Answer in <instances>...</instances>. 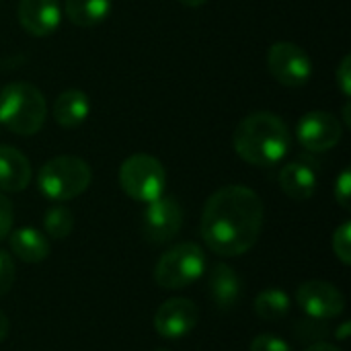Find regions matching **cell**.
<instances>
[{
	"instance_id": "8fae6325",
	"label": "cell",
	"mask_w": 351,
	"mask_h": 351,
	"mask_svg": "<svg viewBox=\"0 0 351 351\" xmlns=\"http://www.w3.org/2000/svg\"><path fill=\"white\" fill-rule=\"evenodd\" d=\"M199 321V308L189 298L165 300L154 313V329L165 339H181L189 335Z\"/></svg>"
},
{
	"instance_id": "4dcf8cb0",
	"label": "cell",
	"mask_w": 351,
	"mask_h": 351,
	"mask_svg": "<svg viewBox=\"0 0 351 351\" xmlns=\"http://www.w3.org/2000/svg\"><path fill=\"white\" fill-rule=\"evenodd\" d=\"M343 119H346V125L350 128L351 125V117H350V101L346 103V107H343Z\"/></svg>"
},
{
	"instance_id": "ac0fdd59",
	"label": "cell",
	"mask_w": 351,
	"mask_h": 351,
	"mask_svg": "<svg viewBox=\"0 0 351 351\" xmlns=\"http://www.w3.org/2000/svg\"><path fill=\"white\" fill-rule=\"evenodd\" d=\"M111 12V0H66L64 14L76 27H95Z\"/></svg>"
},
{
	"instance_id": "1f68e13d",
	"label": "cell",
	"mask_w": 351,
	"mask_h": 351,
	"mask_svg": "<svg viewBox=\"0 0 351 351\" xmlns=\"http://www.w3.org/2000/svg\"><path fill=\"white\" fill-rule=\"evenodd\" d=\"M154 351H167V350H154Z\"/></svg>"
},
{
	"instance_id": "30bf717a",
	"label": "cell",
	"mask_w": 351,
	"mask_h": 351,
	"mask_svg": "<svg viewBox=\"0 0 351 351\" xmlns=\"http://www.w3.org/2000/svg\"><path fill=\"white\" fill-rule=\"evenodd\" d=\"M296 304L315 321H331L346 311V298L339 288L321 280L304 282L296 290Z\"/></svg>"
},
{
	"instance_id": "5b68a950",
	"label": "cell",
	"mask_w": 351,
	"mask_h": 351,
	"mask_svg": "<svg viewBox=\"0 0 351 351\" xmlns=\"http://www.w3.org/2000/svg\"><path fill=\"white\" fill-rule=\"evenodd\" d=\"M206 271V255L195 243H179L160 255L154 267V282L162 290H183Z\"/></svg>"
},
{
	"instance_id": "8992f818",
	"label": "cell",
	"mask_w": 351,
	"mask_h": 351,
	"mask_svg": "<svg viewBox=\"0 0 351 351\" xmlns=\"http://www.w3.org/2000/svg\"><path fill=\"white\" fill-rule=\"evenodd\" d=\"M119 185L128 197L148 204L165 193L167 173L156 156L132 154L119 167Z\"/></svg>"
},
{
	"instance_id": "6da1fadb",
	"label": "cell",
	"mask_w": 351,
	"mask_h": 351,
	"mask_svg": "<svg viewBox=\"0 0 351 351\" xmlns=\"http://www.w3.org/2000/svg\"><path fill=\"white\" fill-rule=\"evenodd\" d=\"M263 218V202L251 187L226 185L208 197L199 232L212 253L220 257H239L259 241Z\"/></svg>"
},
{
	"instance_id": "d6986e66",
	"label": "cell",
	"mask_w": 351,
	"mask_h": 351,
	"mask_svg": "<svg viewBox=\"0 0 351 351\" xmlns=\"http://www.w3.org/2000/svg\"><path fill=\"white\" fill-rule=\"evenodd\" d=\"M290 296L280 288H267L255 298V313L263 321H282L290 313Z\"/></svg>"
},
{
	"instance_id": "4fadbf2b",
	"label": "cell",
	"mask_w": 351,
	"mask_h": 351,
	"mask_svg": "<svg viewBox=\"0 0 351 351\" xmlns=\"http://www.w3.org/2000/svg\"><path fill=\"white\" fill-rule=\"evenodd\" d=\"M317 183H319L317 167L311 160H304V158L292 160V162L284 165L280 171L282 191L296 202L311 199L317 191Z\"/></svg>"
},
{
	"instance_id": "83f0119b",
	"label": "cell",
	"mask_w": 351,
	"mask_h": 351,
	"mask_svg": "<svg viewBox=\"0 0 351 351\" xmlns=\"http://www.w3.org/2000/svg\"><path fill=\"white\" fill-rule=\"evenodd\" d=\"M304 351H341V350H339V348H335V346H331V343H315V346L306 348Z\"/></svg>"
},
{
	"instance_id": "5bb4252c",
	"label": "cell",
	"mask_w": 351,
	"mask_h": 351,
	"mask_svg": "<svg viewBox=\"0 0 351 351\" xmlns=\"http://www.w3.org/2000/svg\"><path fill=\"white\" fill-rule=\"evenodd\" d=\"M33 171L29 158L14 146L0 144V191L19 193L31 183Z\"/></svg>"
},
{
	"instance_id": "9a60e30c",
	"label": "cell",
	"mask_w": 351,
	"mask_h": 351,
	"mask_svg": "<svg viewBox=\"0 0 351 351\" xmlns=\"http://www.w3.org/2000/svg\"><path fill=\"white\" fill-rule=\"evenodd\" d=\"M210 294L220 311L234 308L243 298V282L239 274L226 263L214 265L210 274Z\"/></svg>"
},
{
	"instance_id": "3957f363",
	"label": "cell",
	"mask_w": 351,
	"mask_h": 351,
	"mask_svg": "<svg viewBox=\"0 0 351 351\" xmlns=\"http://www.w3.org/2000/svg\"><path fill=\"white\" fill-rule=\"evenodd\" d=\"M47 117L43 93L25 80L0 88V125L16 136H35Z\"/></svg>"
},
{
	"instance_id": "e0dca14e",
	"label": "cell",
	"mask_w": 351,
	"mask_h": 351,
	"mask_svg": "<svg viewBox=\"0 0 351 351\" xmlns=\"http://www.w3.org/2000/svg\"><path fill=\"white\" fill-rule=\"evenodd\" d=\"M10 239V251L23 261V263H41L49 255V241L45 234H41L37 228L25 226L8 232Z\"/></svg>"
},
{
	"instance_id": "9c48e42d",
	"label": "cell",
	"mask_w": 351,
	"mask_h": 351,
	"mask_svg": "<svg viewBox=\"0 0 351 351\" xmlns=\"http://www.w3.org/2000/svg\"><path fill=\"white\" fill-rule=\"evenodd\" d=\"M183 226V208L173 195H160L152 202H148L144 218H142V230L144 237L154 243H167L179 234Z\"/></svg>"
},
{
	"instance_id": "f1b7e54d",
	"label": "cell",
	"mask_w": 351,
	"mask_h": 351,
	"mask_svg": "<svg viewBox=\"0 0 351 351\" xmlns=\"http://www.w3.org/2000/svg\"><path fill=\"white\" fill-rule=\"evenodd\" d=\"M348 333H350V323H343V327L337 331V339L339 341H346L348 339Z\"/></svg>"
},
{
	"instance_id": "d4e9b609",
	"label": "cell",
	"mask_w": 351,
	"mask_h": 351,
	"mask_svg": "<svg viewBox=\"0 0 351 351\" xmlns=\"http://www.w3.org/2000/svg\"><path fill=\"white\" fill-rule=\"evenodd\" d=\"M12 222H14L12 204H10V199L0 191V241L8 237V232L12 230Z\"/></svg>"
},
{
	"instance_id": "277c9868",
	"label": "cell",
	"mask_w": 351,
	"mask_h": 351,
	"mask_svg": "<svg viewBox=\"0 0 351 351\" xmlns=\"http://www.w3.org/2000/svg\"><path fill=\"white\" fill-rule=\"evenodd\" d=\"M93 171L86 160L72 154L49 158L37 175L39 191L51 202H68L88 189Z\"/></svg>"
},
{
	"instance_id": "7402d4cb",
	"label": "cell",
	"mask_w": 351,
	"mask_h": 351,
	"mask_svg": "<svg viewBox=\"0 0 351 351\" xmlns=\"http://www.w3.org/2000/svg\"><path fill=\"white\" fill-rule=\"evenodd\" d=\"M333 195H335V202H337L343 210H350L351 208V171L350 169H343V171H341V175L337 177L335 187H333Z\"/></svg>"
},
{
	"instance_id": "ffe728a7",
	"label": "cell",
	"mask_w": 351,
	"mask_h": 351,
	"mask_svg": "<svg viewBox=\"0 0 351 351\" xmlns=\"http://www.w3.org/2000/svg\"><path fill=\"white\" fill-rule=\"evenodd\" d=\"M43 228H45V232L51 239L62 241V239H66L72 232L74 216H72V212L66 206H53V208L47 210V214L43 218Z\"/></svg>"
},
{
	"instance_id": "44dd1931",
	"label": "cell",
	"mask_w": 351,
	"mask_h": 351,
	"mask_svg": "<svg viewBox=\"0 0 351 351\" xmlns=\"http://www.w3.org/2000/svg\"><path fill=\"white\" fill-rule=\"evenodd\" d=\"M333 251L335 257L343 263L350 265L351 263V222L346 220L335 232H333Z\"/></svg>"
},
{
	"instance_id": "4316f807",
	"label": "cell",
	"mask_w": 351,
	"mask_h": 351,
	"mask_svg": "<svg viewBox=\"0 0 351 351\" xmlns=\"http://www.w3.org/2000/svg\"><path fill=\"white\" fill-rule=\"evenodd\" d=\"M8 329H10V325H8V317L0 311V341H4V339H6Z\"/></svg>"
},
{
	"instance_id": "f546056e",
	"label": "cell",
	"mask_w": 351,
	"mask_h": 351,
	"mask_svg": "<svg viewBox=\"0 0 351 351\" xmlns=\"http://www.w3.org/2000/svg\"><path fill=\"white\" fill-rule=\"evenodd\" d=\"M183 6H189V8H197V6H202V4H206L208 0H179Z\"/></svg>"
},
{
	"instance_id": "484cf974",
	"label": "cell",
	"mask_w": 351,
	"mask_h": 351,
	"mask_svg": "<svg viewBox=\"0 0 351 351\" xmlns=\"http://www.w3.org/2000/svg\"><path fill=\"white\" fill-rule=\"evenodd\" d=\"M335 80H337L339 90L348 99L351 95V56H343V60L339 62V66L335 70Z\"/></svg>"
},
{
	"instance_id": "603a6c76",
	"label": "cell",
	"mask_w": 351,
	"mask_h": 351,
	"mask_svg": "<svg viewBox=\"0 0 351 351\" xmlns=\"http://www.w3.org/2000/svg\"><path fill=\"white\" fill-rule=\"evenodd\" d=\"M14 284V263H12V257L0 249V298L6 296L10 292Z\"/></svg>"
},
{
	"instance_id": "2e32d148",
	"label": "cell",
	"mask_w": 351,
	"mask_h": 351,
	"mask_svg": "<svg viewBox=\"0 0 351 351\" xmlns=\"http://www.w3.org/2000/svg\"><path fill=\"white\" fill-rule=\"evenodd\" d=\"M90 113V101L88 95L80 88H68L58 95L51 107V115L58 125L62 128H76L80 125Z\"/></svg>"
},
{
	"instance_id": "ba28073f",
	"label": "cell",
	"mask_w": 351,
	"mask_h": 351,
	"mask_svg": "<svg viewBox=\"0 0 351 351\" xmlns=\"http://www.w3.org/2000/svg\"><path fill=\"white\" fill-rule=\"evenodd\" d=\"M343 125L337 115L329 111H308L300 117L296 125V138L302 148L311 152H327L341 142Z\"/></svg>"
},
{
	"instance_id": "cb8c5ba5",
	"label": "cell",
	"mask_w": 351,
	"mask_h": 351,
	"mask_svg": "<svg viewBox=\"0 0 351 351\" xmlns=\"http://www.w3.org/2000/svg\"><path fill=\"white\" fill-rule=\"evenodd\" d=\"M249 351H292V348L284 339H280L278 335L261 333L251 341Z\"/></svg>"
},
{
	"instance_id": "52a82bcc",
	"label": "cell",
	"mask_w": 351,
	"mask_h": 351,
	"mask_svg": "<svg viewBox=\"0 0 351 351\" xmlns=\"http://www.w3.org/2000/svg\"><path fill=\"white\" fill-rule=\"evenodd\" d=\"M267 70L284 86H304L313 76L308 53L292 41H276L267 49Z\"/></svg>"
},
{
	"instance_id": "7a4b0ae2",
	"label": "cell",
	"mask_w": 351,
	"mask_h": 351,
	"mask_svg": "<svg viewBox=\"0 0 351 351\" xmlns=\"http://www.w3.org/2000/svg\"><path fill=\"white\" fill-rule=\"evenodd\" d=\"M292 136L286 121L271 111H253L234 130V152L249 165L274 167L290 152Z\"/></svg>"
},
{
	"instance_id": "7c38bea8",
	"label": "cell",
	"mask_w": 351,
	"mask_h": 351,
	"mask_svg": "<svg viewBox=\"0 0 351 351\" xmlns=\"http://www.w3.org/2000/svg\"><path fill=\"white\" fill-rule=\"evenodd\" d=\"M16 16L29 35L47 37L62 23V6L58 0H21Z\"/></svg>"
}]
</instances>
